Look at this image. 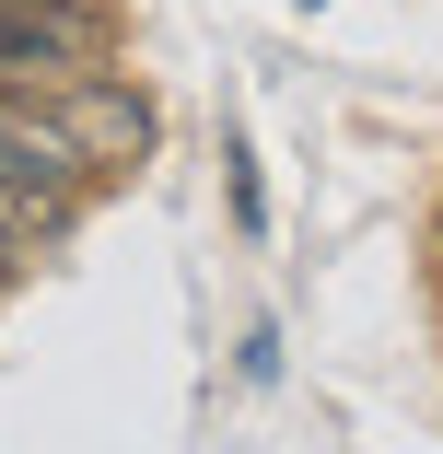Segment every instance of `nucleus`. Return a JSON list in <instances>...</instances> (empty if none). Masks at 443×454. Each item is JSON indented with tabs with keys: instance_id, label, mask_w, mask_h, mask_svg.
Returning <instances> with one entry per match:
<instances>
[{
	"instance_id": "f257e3e1",
	"label": "nucleus",
	"mask_w": 443,
	"mask_h": 454,
	"mask_svg": "<svg viewBox=\"0 0 443 454\" xmlns=\"http://www.w3.org/2000/svg\"><path fill=\"white\" fill-rule=\"evenodd\" d=\"M82 199H94V175L47 140V117H36L24 94H0V233L59 245V233L82 222Z\"/></svg>"
},
{
	"instance_id": "f03ea898",
	"label": "nucleus",
	"mask_w": 443,
	"mask_h": 454,
	"mask_svg": "<svg viewBox=\"0 0 443 454\" xmlns=\"http://www.w3.org/2000/svg\"><path fill=\"white\" fill-rule=\"evenodd\" d=\"M36 117H47V140L82 163V175H140V152H152V106L129 94V82H106V70H70V82H36L24 94Z\"/></svg>"
},
{
	"instance_id": "7ed1b4c3",
	"label": "nucleus",
	"mask_w": 443,
	"mask_h": 454,
	"mask_svg": "<svg viewBox=\"0 0 443 454\" xmlns=\"http://www.w3.org/2000/svg\"><path fill=\"white\" fill-rule=\"evenodd\" d=\"M106 70V24L94 0H0V94H36V82Z\"/></svg>"
},
{
	"instance_id": "20e7f679",
	"label": "nucleus",
	"mask_w": 443,
	"mask_h": 454,
	"mask_svg": "<svg viewBox=\"0 0 443 454\" xmlns=\"http://www.w3.org/2000/svg\"><path fill=\"white\" fill-rule=\"evenodd\" d=\"M24 256H36L24 233H0V292H12V280H24Z\"/></svg>"
},
{
	"instance_id": "39448f33",
	"label": "nucleus",
	"mask_w": 443,
	"mask_h": 454,
	"mask_svg": "<svg viewBox=\"0 0 443 454\" xmlns=\"http://www.w3.org/2000/svg\"><path fill=\"white\" fill-rule=\"evenodd\" d=\"M304 12H327V0H304Z\"/></svg>"
}]
</instances>
